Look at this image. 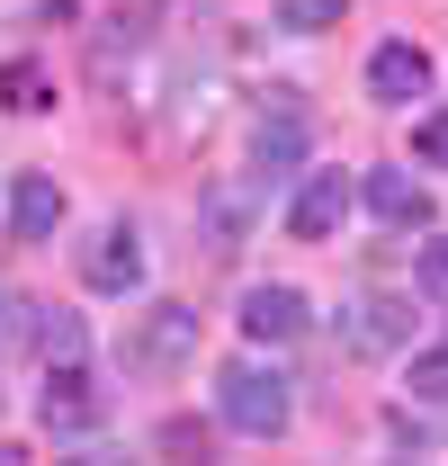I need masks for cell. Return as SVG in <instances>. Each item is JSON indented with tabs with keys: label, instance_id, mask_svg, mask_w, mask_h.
Wrapping results in <instances>:
<instances>
[{
	"label": "cell",
	"instance_id": "ba28073f",
	"mask_svg": "<svg viewBox=\"0 0 448 466\" xmlns=\"http://www.w3.org/2000/svg\"><path fill=\"white\" fill-rule=\"evenodd\" d=\"M55 225H63L55 171H18V188H9V233H18V242H55Z\"/></svg>",
	"mask_w": 448,
	"mask_h": 466
},
{
	"label": "cell",
	"instance_id": "e0dca14e",
	"mask_svg": "<svg viewBox=\"0 0 448 466\" xmlns=\"http://www.w3.org/2000/svg\"><path fill=\"white\" fill-rule=\"evenodd\" d=\"M412 279H422V296H431V305H448V242H422Z\"/></svg>",
	"mask_w": 448,
	"mask_h": 466
},
{
	"label": "cell",
	"instance_id": "30bf717a",
	"mask_svg": "<svg viewBox=\"0 0 448 466\" xmlns=\"http://www.w3.org/2000/svg\"><path fill=\"white\" fill-rule=\"evenodd\" d=\"M341 332H350V350H368V359H377V350H403V341H412V305H394V296H359Z\"/></svg>",
	"mask_w": 448,
	"mask_h": 466
},
{
	"label": "cell",
	"instance_id": "7a4b0ae2",
	"mask_svg": "<svg viewBox=\"0 0 448 466\" xmlns=\"http://www.w3.org/2000/svg\"><path fill=\"white\" fill-rule=\"evenodd\" d=\"M126 359H135V368H188V359H198V305H153V314L135 323Z\"/></svg>",
	"mask_w": 448,
	"mask_h": 466
},
{
	"label": "cell",
	"instance_id": "9c48e42d",
	"mask_svg": "<svg viewBox=\"0 0 448 466\" xmlns=\"http://www.w3.org/2000/svg\"><path fill=\"white\" fill-rule=\"evenodd\" d=\"M55 377H46V431H90L99 421V395H90V377H81V359H46Z\"/></svg>",
	"mask_w": 448,
	"mask_h": 466
},
{
	"label": "cell",
	"instance_id": "5bb4252c",
	"mask_svg": "<svg viewBox=\"0 0 448 466\" xmlns=\"http://www.w3.org/2000/svg\"><path fill=\"white\" fill-rule=\"evenodd\" d=\"M36 350H46V359H81V350H90L81 314H46V323H36Z\"/></svg>",
	"mask_w": 448,
	"mask_h": 466
},
{
	"label": "cell",
	"instance_id": "9a60e30c",
	"mask_svg": "<svg viewBox=\"0 0 448 466\" xmlns=\"http://www.w3.org/2000/svg\"><path fill=\"white\" fill-rule=\"evenodd\" d=\"M0 99H9V108H46V72H36V63H9V72H0Z\"/></svg>",
	"mask_w": 448,
	"mask_h": 466
},
{
	"label": "cell",
	"instance_id": "8fae6325",
	"mask_svg": "<svg viewBox=\"0 0 448 466\" xmlns=\"http://www.w3.org/2000/svg\"><path fill=\"white\" fill-rule=\"evenodd\" d=\"M251 162L270 179H287L296 162H305V116L287 108V90H279V116H260V135H251Z\"/></svg>",
	"mask_w": 448,
	"mask_h": 466
},
{
	"label": "cell",
	"instance_id": "8992f818",
	"mask_svg": "<svg viewBox=\"0 0 448 466\" xmlns=\"http://www.w3.org/2000/svg\"><path fill=\"white\" fill-rule=\"evenodd\" d=\"M359 198H368V216H377V225L431 233V188H422L412 171H368V188H359Z\"/></svg>",
	"mask_w": 448,
	"mask_h": 466
},
{
	"label": "cell",
	"instance_id": "4fadbf2b",
	"mask_svg": "<svg viewBox=\"0 0 448 466\" xmlns=\"http://www.w3.org/2000/svg\"><path fill=\"white\" fill-rule=\"evenodd\" d=\"M341 18H350V0H279V27H296V36H323Z\"/></svg>",
	"mask_w": 448,
	"mask_h": 466
},
{
	"label": "cell",
	"instance_id": "ac0fdd59",
	"mask_svg": "<svg viewBox=\"0 0 448 466\" xmlns=\"http://www.w3.org/2000/svg\"><path fill=\"white\" fill-rule=\"evenodd\" d=\"M207 233H216V251L242 242V198H207Z\"/></svg>",
	"mask_w": 448,
	"mask_h": 466
},
{
	"label": "cell",
	"instance_id": "7c38bea8",
	"mask_svg": "<svg viewBox=\"0 0 448 466\" xmlns=\"http://www.w3.org/2000/svg\"><path fill=\"white\" fill-rule=\"evenodd\" d=\"M403 386H412V404H448V341H440V350H412Z\"/></svg>",
	"mask_w": 448,
	"mask_h": 466
},
{
	"label": "cell",
	"instance_id": "52a82bcc",
	"mask_svg": "<svg viewBox=\"0 0 448 466\" xmlns=\"http://www.w3.org/2000/svg\"><path fill=\"white\" fill-rule=\"evenodd\" d=\"M242 332H251V341H296V332H305V296L287 288V279L242 288Z\"/></svg>",
	"mask_w": 448,
	"mask_h": 466
},
{
	"label": "cell",
	"instance_id": "5b68a950",
	"mask_svg": "<svg viewBox=\"0 0 448 466\" xmlns=\"http://www.w3.org/2000/svg\"><path fill=\"white\" fill-rule=\"evenodd\" d=\"M341 216H350V179L341 171H305V188L287 198V233H296V242H332Z\"/></svg>",
	"mask_w": 448,
	"mask_h": 466
},
{
	"label": "cell",
	"instance_id": "6da1fadb",
	"mask_svg": "<svg viewBox=\"0 0 448 466\" xmlns=\"http://www.w3.org/2000/svg\"><path fill=\"white\" fill-rule=\"evenodd\" d=\"M216 412H224V431H242V440H279L287 421H296V395H287L279 368L233 359V368L216 377Z\"/></svg>",
	"mask_w": 448,
	"mask_h": 466
},
{
	"label": "cell",
	"instance_id": "3957f363",
	"mask_svg": "<svg viewBox=\"0 0 448 466\" xmlns=\"http://www.w3.org/2000/svg\"><path fill=\"white\" fill-rule=\"evenodd\" d=\"M81 279L99 296H135L144 288V242H135V225H99L90 242H81Z\"/></svg>",
	"mask_w": 448,
	"mask_h": 466
},
{
	"label": "cell",
	"instance_id": "277c9868",
	"mask_svg": "<svg viewBox=\"0 0 448 466\" xmlns=\"http://www.w3.org/2000/svg\"><path fill=\"white\" fill-rule=\"evenodd\" d=\"M431 90V55L412 46V36H386L377 55H368V99H386V108H412Z\"/></svg>",
	"mask_w": 448,
	"mask_h": 466
},
{
	"label": "cell",
	"instance_id": "2e32d148",
	"mask_svg": "<svg viewBox=\"0 0 448 466\" xmlns=\"http://www.w3.org/2000/svg\"><path fill=\"white\" fill-rule=\"evenodd\" d=\"M412 153H422L431 171H448V108H431L422 126H412Z\"/></svg>",
	"mask_w": 448,
	"mask_h": 466
}]
</instances>
